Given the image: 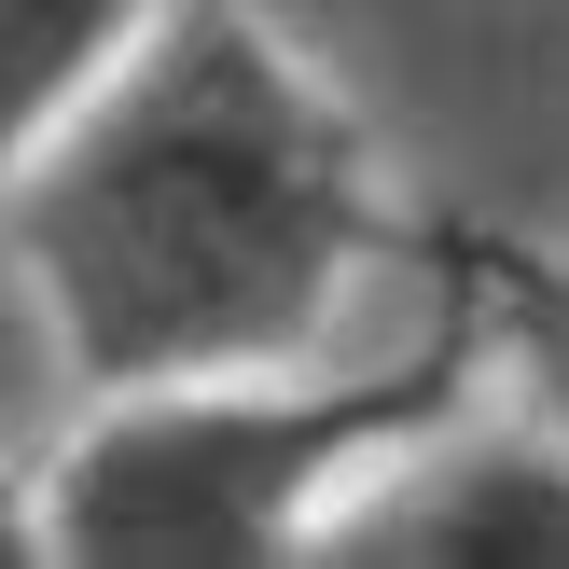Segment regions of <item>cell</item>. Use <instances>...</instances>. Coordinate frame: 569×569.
Returning <instances> with one entry per match:
<instances>
[{
	"instance_id": "cell-4",
	"label": "cell",
	"mask_w": 569,
	"mask_h": 569,
	"mask_svg": "<svg viewBox=\"0 0 569 569\" xmlns=\"http://www.w3.org/2000/svg\"><path fill=\"white\" fill-rule=\"evenodd\" d=\"M153 14L167 0H0V194H14V167L70 126L83 83L126 70V42Z\"/></svg>"
},
{
	"instance_id": "cell-1",
	"label": "cell",
	"mask_w": 569,
	"mask_h": 569,
	"mask_svg": "<svg viewBox=\"0 0 569 569\" xmlns=\"http://www.w3.org/2000/svg\"><path fill=\"white\" fill-rule=\"evenodd\" d=\"M14 278L70 389H181L320 361L361 278L431 264L376 167V126L278 42L250 0H167L126 70L83 83L70 126L0 194Z\"/></svg>"
},
{
	"instance_id": "cell-2",
	"label": "cell",
	"mask_w": 569,
	"mask_h": 569,
	"mask_svg": "<svg viewBox=\"0 0 569 569\" xmlns=\"http://www.w3.org/2000/svg\"><path fill=\"white\" fill-rule=\"evenodd\" d=\"M431 333L403 361H264V376H181V389H98L70 417V445L42 459V528L56 569H306L333 528V500L417 445L431 417L472 403V376L500 361L472 278L431 237Z\"/></svg>"
},
{
	"instance_id": "cell-6",
	"label": "cell",
	"mask_w": 569,
	"mask_h": 569,
	"mask_svg": "<svg viewBox=\"0 0 569 569\" xmlns=\"http://www.w3.org/2000/svg\"><path fill=\"white\" fill-rule=\"evenodd\" d=\"M0 569H56V528H42V459H0Z\"/></svg>"
},
{
	"instance_id": "cell-3",
	"label": "cell",
	"mask_w": 569,
	"mask_h": 569,
	"mask_svg": "<svg viewBox=\"0 0 569 569\" xmlns=\"http://www.w3.org/2000/svg\"><path fill=\"white\" fill-rule=\"evenodd\" d=\"M306 569H569V417L459 403L333 500Z\"/></svg>"
},
{
	"instance_id": "cell-5",
	"label": "cell",
	"mask_w": 569,
	"mask_h": 569,
	"mask_svg": "<svg viewBox=\"0 0 569 569\" xmlns=\"http://www.w3.org/2000/svg\"><path fill=\"white\" fill-rule=\"evenodd\" d=\"M445 264L472 278V306H487V333H500V361H515V389L569 417V250H542V237H472V222H445Z\"/></svg>"
}]
</instances>
